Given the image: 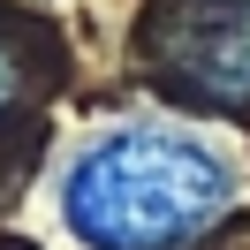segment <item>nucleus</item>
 <instances>
[{
    "label": "nucleus",
    "mask_w": 250,
    "mask_h": 250,
    "mask_svg": "<svg viewBox=\"0 0 250 250\" xmlns=\"http://www.w3.org/2000/svg\"><path fill=\"white\" fill-rule=\"evenodd\" d=\"M16 99H23V61H16L8 46H0V114L16 106Z\"/></svg>",
    "instance_id": "7ed1b4c3"
},
{
    "label": "nucleus",
    "mask_w": 250,
    "mask_h": 250,
    "mask_svg": "<svg viewBox=\"0 0 250 250\" xmlns=\"http://www.w3.org/2000/svg\"><path fill=\"white\" fill-rule=\"evenodd\" d=\"M144 61L189 106L250 114V0H167L144 31Z\"/></svg>",
    "instance_id": "f03ea898"
},
{
    "label": "nucleus",
    "mask_w": 250,
    "mask_h": 250,
    "mask_svg": "<svg viewBox=\"0 0 250 250\" xmlns=\"http://www.w3.org/2000/svg\"><path fill=\"white\" fill-rule=\"evenodd\" d=\"M0 250H31V243H0Z\"/></svg>",
    "instance_id": "20e7f679"
},
{
    "label": "nucleus",
    "mask_w": 250,
    "mask_h": 250,
    "mask_svg": "<svg viewBox=\"0 0 250 250\" xmlns=\"http://www.w3.org/2000/svg\"><path fill=\"white\" fill-rule=\"evenodd\" d=\"M235 205V167L182 129H114L61 182V220L83 250H189Z\"/></svg>",
    "instance_id": "f257e3e1"
}]
</instances>
